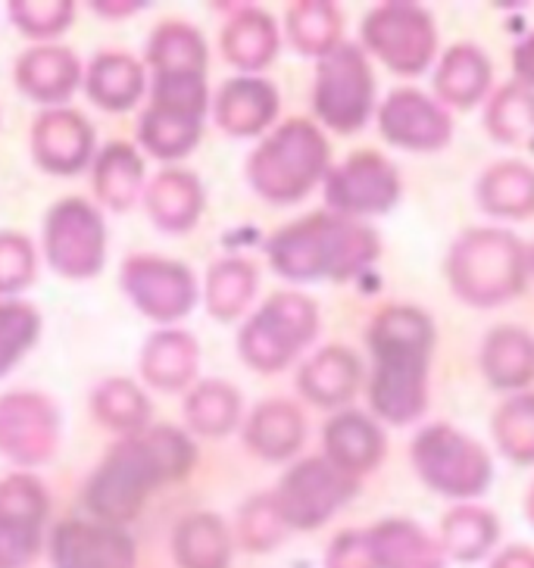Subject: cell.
<instances>
[{"label":"cell","mask_w":534,"mask_h":568,"mask_svg":"<svg viewBox=\"0 0 534 568\" xmlns=\"http://www.w3.org/2000/svg\"><path fill=\"white\" fill-rule=\"evenodd\" d=\"M144 206L160 229L184 232L194 225V219L201 213V184L179 169L160 172L144 194Z\"/></svg>","instance_id":"obj_11"},{"label":"cell","mask_w":534,"mask_h":568,"mask_svg":"<svg viewBox=\"0 0 534 568\" xmlns=\"http://www.w3.org/2000/svg\"><path fill=\"white\" fill-rule=\"evenodd\" d=\"M198 351L182 332H160L141 353V372L160 390H179L194 372Z\"/></svg>","instance_id":"obj_12"},{"label":"cell","mask_w":534,"mask_h":568,"mask_svg":"<svg viewBox=\"0 0 534 568\" xmlns=\"http://www.w3.org/2000/svg\"><path fill=\"white\" fill-rule=\"evenodd\" d=\"M272 98H269V84L256 82H232L225 84L222 98H219V122L229 132H253L269 119Z\"/></svg>","instance_id":"obj_17"},{"label":"cell","mask_w":534,"mask_h":568,"mask_svg":"<svg viewBox=\"0 0 534 568\" xmlns=\"http://www.w3.org/2000/svg\"><path fill=\"white\" fill-rule=\"evenodd\" d=\"M88 98L107 113L132 110L144 94V67L129 53H101L88 69Z\"/></svg>","instance_id":"obj_9"},{"label":"cell","mask_w":534,"mask_h":568,"mask_svg":"<svg viewBox=\"0 0 534 568\" xmlns=\"http://www.w3.org/2000/svg\"><path fill=\"white\" fill-rule=\"evenodd\" d=\"M194 456L198 453L191 440L169 425L122 437L91 475L84 487V506L101 521L122 525L138 516L157 487L184 478L194 466Z\"/></svg>","instance_id":"obj_1"},{"label":"cell","mask_w":534,"mask_h":568,"mask_svg":"<svg viewBox=\"0 0 534 568\" xmlns=\"http://www.w3.org/2000/svg\"><path fill=\"white\" fill-rule=\"evenodd\" d=\"M238 409V397L225 385H203L188 397V422L194 432L222 435L229 432Z\"/></svg>","instance_id":"obj_20"},{"label":"cell","mask_w":534,"mask_h":568,"mask_svg":"<svg viewBox=\"0 0 534 568\" xmlns=\"http://www.w3.org/2000/svg\"><path fill=\"white\" fill-rule=\"evenodd\" d=\"M41 332V316L29 303H0V378L13 368L22 353L32 351Z\"/></svg>","instance_id":"obj_18"},{"label":"cell","mask_w":534,"mask_h":568,"mask_svg":"<svg viewBox=\"0 0 534 568\" xmlns=\"http://www.w3.org/2000/svg\"><path fill=\"white\" fill-rule=\"evenodd\" d=\"M144 187V160L134 153L132 144L113 141L94 160V191L103 206L125 213L132 210Z\"/></svg>","instance_id":"obj_10"},{"label":"cell","mask_w":534,"mask_h":568,"mask_svg":"<svg viewBox=\"0 0 534 568\" xmlns=\"http://www.w3.org/2000/svg\"><path fill=\"white\" fill-rule=\"evenodd\" d=\"M79 60L75 53L63 44H41L19 57L17 63V84L19 91H26L29 98L41 103H60L79 84Z\"/></svg>","instance_id":"obj_8"},{"label":"cell","mask_w":534,"mask_h":568,"mask_svg":"<svg viewBox=\"0 0 534 568\" xmlns=\"http://www.w3.org/2000/svg\"><path fill=\"white\" fill-rule=\"evenodd\" d=\"M91 409L107 428H113L122 437L141 435L148 428V416H151L148 397L132 382H122V378H110L101 387H94Z\"/></svg>","instance_id":"obj_13"},{"label":"cell","mask_w":534,"mask_h":568,"mask_svg":"<svg viewBox=\"0 0 534 568\" xmlns=\"http://www.w3.org/2000/svg\"><path fill=\"white\" fill-rule=\"evenodd\" d=\"M119 282L144 316L160 318V322L184 316L198 301L191 272L179 263L160 260V256L125 260V266L119 272Z\"/></svg>","instance_id":"obj_5"},{"label":"cell","mask_w":534,"mask_h":568,"mask_svg":"<svg viewBox=\"0 0 534 568\" xmlns=\"http://www.w3.org/2000/svg\"><path fill=\"white\" fill-rule=\"evenodd\" d=\"M32 153L53 175H75L94 156V132L75 110H48L34 119Z\"/></svg>","instance_id":"obj_7"},{"label":"cell","mask_w":534,"mask_h":568,"mask_svg":"<svg viewBox=\"0 0 534 568\" xmlns=\"http://www.w3.org/2000/svg\"><path fill=\"white\" fill-rule=\"evenodd\" d=\"M57 409L41 394L0 397V453L19 466H41L57 450Z\"/></svg>","instance_id":"obj_4"},{"label":"cell","mask_w":534,"mask_h":568,"mask_svg":"<svg viewBox=\"0 0 534 568\" xmlns=\"http://www.w3.org/2000/svg\"><path fill=\"white\" fill-rule=\"evenodd\" d=\"M34 278V251L29 237L13 232L0 234V294L22 291Z\"/></svg>","instance_id":"obj_21"},{"label":"cell","mask_w":534,"mask_h":568,"mask_svg":"<svg viewBox=\"0 0 534 568\" xmlns=\"http://www.w3.org/2000/svg\"><path fill=\"white\" fill-rule=\"evenodd\" d=\"M175 556L182 568L225 566V531L213 516H194L179 525Z\"/></svg>","instance_id":"obj_16"},{"label":"cell","mask_w":534,"mask_h":568,"mask_svg":"<svg viewBox=\"0 0 534 568\" xmlns=\"http://www.w3.org/2000/svg\"><path fill=\"white\" fill-rule=\"evenodd\" d=\"M53 568H132L134 544L119 525L67 518L51 535Z\"/></svg>","instance_id":"obj_6"},{"label":"cell","mask_w":534,"mask_h":568,"mask_svg":"<svg viewBox=\"0 0 534 568\" xmlns=\"http://www.w3.org/2000/svg\"><path fill=\"white\" fill-rule=\"evenodd\" d=\"M10 19L29 38H57L72 26L75 3L69 0H13Z\"/></svg>","instance_id":"obj_19"},{"label":"cell","mask_w":534,"mask_h":568,"mask_svg":"<svg viewBox=\"0 0 534 568\" xmlns=\"http://www.w3.org/2000/svg\"><path fill=\"white\" fill-rule=\"evenodd\" d=\"M141 7H144V3H94V10H113V13H110V17H132V10H141Z\"/></svg>","instance_id":"obj_22"},{"label":"cell","mask_w":534,"mask_h":568,"mask_svg":"<svg viewBox=\"0 0 534 568\" xmlns=\"http://www.w3.org/2000/svg\"><path fill=\"white\" fill-rule=\"evenodd\" d=\"M141 144L157 156V160H179L191 151L201 138V119L182 116V113H167V110H153L141 119Z\"/></svg>","instance_id":"obj_15"},{"label":"cell","mask_w":534,"mask_h":568,"mask_svg":"<svg viewBox=\"0 0 534 568\" xmlns=\"http://www.w3.org/2000/svg\"><path fill=\"white\" fill-rule=\"evenodd\" d=\"M203 60H206V53H203L201 34L182 22H163L148 44V63H151L153 75L203 72Z\"/></svg>","instance_id":"obj_14"},{"label":"cell","mask_w":534,"mask_h":568,"mask_svg":"<svg viewBox=\"0 0 534 568\" xmlns=\"http://www.w3.org/2000/svg\"><path fill=\"white\" fill-rule=\"evenodd\" d=\"M48 494L32 475H13L0 485V568H22L41 547Z\"/></svg>","instance_id":"obj_3"},{"label":"cell","mask_w":534,"mask_h":568,"mask_svg":"<svg viewBox=\"0 0 534 568\" xmlns=\"http://www.w3.org/2000/svg\"><path fill=\"white\" fill-rule=\"evenodd\" d=\"M44 253L53 272L67 278H91L103 268L107 229L101 213L82 197H67L44 219Z\"/></svg>","instance_id":"obj_2"}]
</instances>
